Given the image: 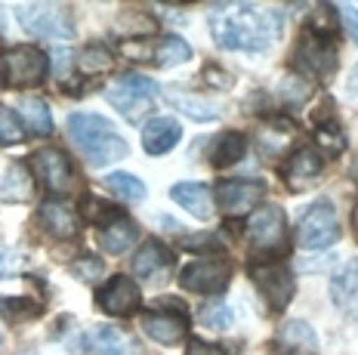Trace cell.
Wrapping results in <instances>:
<instances>
[{
  "label": "cell",
  "mask_w": 358,
  "mask_h": 355,
  "mask_svg": "<svg viewBox=\"0 0 358 355\" xmlns=\"http://www.w3.org/2000/svg\"><path fill=\"white\" fill-rule=\"evenodd\" d=\"M173 266V254L161 241H145L133 256V272L139 278H161Z\"/></svg>",
  "instance_id": "44dd1931"
},
{
  "label": "cell",
  "mask_w": 358,
  "mask_h": 355,
  "mask_svg": "<svg viewBox=\"0 0 358 355\" xmlns=\"http://www.w3.org/2000/svg\"><path fill=\"white\" fill-rule=\"evenodd\" d=\"M309 80L306 78H300V75H287L285 80H281V90H278V96L285 102H303L306 96H309Z\"/></svg>",
  "instance_id": "60d3db41"
},
{
  "label": "cell",
  "mask_w": 358,
  "mask_h": 355,
  "mask_svg": "<svg viewBox=\"0 0 358 355\" xmlns=\"http://www.w3.org/2000/svg\"><path fill=\"white\" fill-rule=\"evenodd\" d=\"M201 321L207 324V328H213V331H226V328H232V321H235V315H232V306L229 303H207L204 309H201Z\"/></svg>",
  "instance_id": "d590c367"
},
{
  "label": "cell",
  "mask_w": 358,
  "mask_h": 355,
  "mask_svg": "<svg viewBox=\"0 0 358 355\" xmlns=\"http://www.w3.org/2000/svg\"><path fill=\"white\" fill-rule=\"evenodd\" d=\"M337 6H322V10L315 13V16H309V22H306V31L318 34V38H327V34L337 31Z\"/></svg>",
  "instance_id": "74e56055"
},
{
  "label": "cell",
  "mask_w": 358,
  "mask_h": 355,
  "mask_svg": "<svg viewBox=\"0 0 358 355\" xmlns=\"http://www.w3.org/2000/svg\"><path fill=\"white\" fill-rule=\"evenodd\" d=\"M28 164H31L34 180L41 182L47 191H53V195H69V191L74 189V180H78V176H74L71 158L62 149H56V145L37 149Z\"/></svg>",
  "instance_id": "8fae6325"
},
{
  "label": "cell",
  "mask_w": 358,
  "mask_h": 355,
  "mask_svg": "<svg viewBox=\"0 0 358 355\" xmlns=\"http://www.w3.org/2000/svg\"><path fill=\"white\" fill-rule=\"evenodd\" d=\"M337 13H343V25H346V31L352 34V41L358 43V10L355 6H349V3H343V6H337Z\"/></svg>",
  "instance_id": "f6af8a7d"
},
{
  "label": "cell",
  "mask_w": 358,
  "mask_h": 355,
  "mask_svg": "<svg viewBox=\"0 0 358 355\" xmlns=\"http://www.w3.org/2000/svg\"><path fill=\"white\" fill-rule=\"evenodd\" d=\"M22 112V127H25L31 136H50L53 133V117H50V106L41 99V96H25L19 106Z\"/></svg>",
  "instance_id": "cb8c5ba5"
},
{
  "label": "cell",
  "mask_w": 358,
  "mask_h": 355,
  "mask_svg": "<svg viewBox=\"0 0 358 355\" xmlns=\"http://www.w3.org/2000/svg\"><path fill=\"white\" fill-rule=\"evenodd\" d=\"M248 238L259 256H275L278 250H285V238H287L285 210L278 204L257 207L248 219Z\"/></svg>",
  "instance_id": "30bf717a"
},
{
  "label": "cell",
  "mask_w": 358,
  "mask_h": 355,
  "mask_svg": "<svg viewBox=\"0 0 358 355\" xmlns=\"http://www.w3.org/2000/svg\"><path fill=\"white\" fill-rule=\"evenodd\" d=\"M152 59L158 65H164V68H170V65L189 62V59H192V47L182 38H176V34H167V38L158 41V47L152 50Z\"/></svg>",
  "instance_id": "83f0119b"
},
{
  "label": "cell",
  "mask_w": 358,
  "mask_h": 355,
  "mask_svg": "<svg viewBox=\"0 0 358 355\" xmlns=\"http://www.w3.org/2000/svg\"><path fill=\"white\" fill-rule=\"evenodd\" d=\"M185 355H229V349L220 343H207V340L192 337L189 346H185Z\"/></svg>",
  "instance_id": "7bdbcfd3"
},
{
  "label": "cell",
  "mask_w": 358,
  "mask_h": 355,
  "mask_svg": "<svg viewBox=\"0 0 358 355\" xmlns=\"http://www.w3.org/2000/svg\"><path fill=\"white\" fill-rule=\"evenodd\" d=\"M19 25L34 38L50 41H71L74 38V16L65 3H19Z\"/></svg>",
  "instance_id": "277c9868"
},
{
  "label": "cell",
  "mask_w": 358,
  "mask_h": 355,
  "mask_svg": "<svg viewBox=\"0 0 358 355\" xmlns=\"http://www.w3.org/2000/svg\"><path fill=\"white\" fill-rule=\"evenodd\" d=\"M106 189L111 195H117L121 201H130V204H139L145 198V182L139 176H130V173H111L106 176Z\"/></svg>",
  "instance_id": "f546056e"
},
{
  "label": "cell",
  "mask_w": 358,
  "mask_h": 355,
  "mask_svg": "<svg viewBox=\"0 0 358 355\" xmlns=\"http://www.w3.org/2000/svg\"><path fill=\"white\" fill-rule=\"evenodd\" d=\"M170 198H173L182 210H189L195 219H210L216 213V195L204 182H176V186L170 189Z\"/></svg>",
  "instance_id": "e0dca14e"
},
{
  "label": "cell",
  "mask_w": 358,
  "mask_h": 355,
  "mask_svg": "<svg viewBox=\"0 0 358 355\" xmlns=\"http://www.w3.org/2000/svg\"><path fill=\"white\" fill-rule=\"evenodd\" d=\"M167 99L173 102L176 108H182L189 117H195V121H213V117H220V106L210 99H201V96H185V93H167Z\"/></svg>",
  "instance_id": "4dcf8cb0"
},
{
  "label": "cell",
  "mask_w": 358,
  "mask_h": 355,
  "mask_svg": "<svg viewBox=\"0 0 358 355\" xmlns=\"http://www.w3.org/2000/svg\"><path fill=\"white\" fill-rule=\"evenodd\" d=\"M108 102L124 121L139 124L158 102V84L145 75H121L108 87Z\"/></svg>",
  "instance_id": "3957f363"
},
{
  "label": "cell",
  "mask_w": 358,
  "mask_h": 355,
  "mask_svg": "<svg viewBox=\"0 0 358 355\" xmlns=\"http://www.w3.org/2000/svg\"><path fill=\"white\" fill-rule=\"evenodd\" d=\"M0 315L10 321H28L41 315V303H34L31 297H0Z\"/></svg>",
  "instance_id": "836d02e7"
},
{
  "label": "cell",
  "mask_w": 358,
  "mask_h": 355,
  "mask_svg": "<svg viewBox=\"0 0 358 355\" xmlns=\"http://www.w3.org/2000/svg\"><path fill=\"white\" fill-rule=\"evenodd\" d=\"M80 213H84L87 223H93V226H99V229H106V226L115 223V219L124 217V213L117 210L115 204L102 201V198H93V195L84 198V207H80Z\"/></svg>",
  "instance_id": "d6a6232c"
},
{
  "label": "cell",
  "mask_w": 358,
  "mask_h": 355,
  "mask_svg": "<svg viewBox=\"0 0 358 355\" xmlns=\"http://www.w3.org/2000/svg\"><path fill=\"white\" fill-rule=\"evenodd\" d=\"M232 281V260L226 256H201L182 266L179 272V287L192 294H204V297H220Z\"/></svg>",
  "instance_id": "8992f818"
},
{
  "label": "cell",
  "mask_w": 358,
  "mask_h": 355,
  "mask_svg": "<svg viewBox=\"0 0 358 355\" xmlns=\"http://www.w3.org/2000/svg\"><path fill=\"white\" fill-rule=\"evenodd\" d=\"M290 139H294V127H290L287 121H272V124L259 127V145H263V152H268V154L285 152L290 145Z\"/></svg>",
  "instance_id": "1f68e13d"
},
{
  "label": "cell",
  "mask_w": 358,
  "mask_h": 355,
  "mask_svg": "<svg viewBox=\"0 0 358 355\" xmlns=\"http://www.w3.org/2000/svg\"><path fill=\"white\" fill-rule=\"evenodd\" d=\"M25 139V127H22L19 115H13L6 106H0V145H16Z\"/></svg>",
  "instance_id": "8d00e7d4"
},
{
  "label": "cell",
  "mask_w": 358,
  "mask_h": 355,
  "mask_svg": "<svg viewBox=\"0 0 358 355\" xmlns=\"http://www.w3.org/2000/svg\"><path fill=\"white\" fill-rule=\"evenodd\" d=\"M65 127H69L71 143L78 145L80 154H84L93 167L115 164V161H121L130 154L127 139L99 115L74 112V115H69V124H65Z\"/></svg>",
  "instance_id": "7a4b0ae2"
},
{
  "label": "cell",
  "mask_w": 358,
  "mask_h": 355,
  "mask_svg": "<svg viewBox=\"0 0 358 355\" xmlns=\"http://www.w3.org/2000/svg\"><path fill=\"white\" fill-rule=\"evenodd\" d=\"M71 275L87 281V284H96V281H102V275H106V263L96 260V256H84V260H78L71 266Z\"/></svg>",
  "instance_id": "f35d334b"
},
{
  "label": "cell",
  "mask_w": 358,
  "mask_h": 355,
  "mask_svg": "<svg viewBox=\"0 0 358 355\" xmlns=\"http://www.w3.org/2000/svg\"><path fill=\"white\" fill-rule=\"evenodd\" d=\"M90 352L96 355H143L139 343L115 324H99L90 331Z\"/></svg>",
  "instance_id": "ac0fdd59"
},
{
  "label": "cell",
  "mask_w": 358,
  "mask_h": 355,
  "mask_svg": "<svg viewBox=\"0 0 358 355\" xmlns=\"http://www.w3.org/2000/svg\"><path fill=\"white\" fill-rule=\"evenodd\" d=\"M31 198V173L25 164L6 167V173L0 176V201L6 204H22Z\"/></svg>",
  "instance_id": "d4e9b609"
},
{
  "label": "cell",
  "mask_w": 358,
  "mask_h": 355,
  "mask_svg": "<svg viewBox=\"0 0 358 355\" xmlns=\"http://www.w3.org/2000/svg\"><path fill=\"white\" fill-rule=\"evenodd\" d=\"M272 349L278 355H318V337L312 324L285 321L272 340Z\"/></svg>",
  "instance_id": "9a60e30c"
},
{
  "label": "cell",
  "mask_w": 358,
  "mask_h": 355,
  "mask_svg": "<svg viewBox=\"0 0 358 355\" xmlns=\"http://www.w3.org/2000/svg\"><path fill=\"white\" fill-rule=\"evenodd\" d=\"M281 13H268L259 6L241 3L235 10H222L210 16V34L222 50L238 53H263L281 34Z\"/></svg>",
  "instance_id": "6da1fadb"
},
{
  "label": "cell",
  "mask_w": 358,
  "mask_h": 355,
  "mask_svg": "<svg viewBox=\"0 0 358 355\" xmlns=\"http://www.w3.org/2000/svg\"><path fill=\"white\" fill-rule=\"evenodd\" d=\"M179 139H182V127L176 117H152L143 127V149L148 154H167L179 145Z\"/></svg>",
  "instance_id": "d6986e66"
},
{
  "label": "cell",
  "mask_w": 358,
  "mask_h": 355,
  "mask_svg": "<svg viewBox=\"0 0 358 355\" xmlns=\"http://www.w3.org/2000/svg\"><path fill=\"white\" fill-rule=\"evenodd\" d=\"M143 303V294H139V284L130 275H115L106 281V287L96 291V306L102 309L106 315H117L127 318L133 315Z\"/></svg>",
  "instance_id": "7c38bea8"
},
{
  "label": "cell",
  "mask_w": 358,
  "mask_h": 355,
  "mask_svg": "<svg viewBox=\"0 0 358 355\" xmlns=\"http://www.w3.org/2000/svg\"><path fill=\"white\" fill-rule=\"evenodd\" d=\"M296 241L306 250H324L340 241V219L327 198H318L309 204V210L300 219V229H296Z\"/></svg>",
  "instance_id": "9c48e42d"
},
{
  "label": "cell",
  "mask_w": 358,
  "mask_h": 355,
  "mask_svg": "<svg viewBox=\"0 0 358 355\" xmlns=\"http://www.w3.org/2000/svg\"><path fill=\"white\" fill-rule=\"evenodd\" d=\"M22 269H25V254L0 244V278H16Z\"/></svg>",
  "instance_id": "ab89813d"
},
{
  "label": "cell",
  "mask_w": 358,
  "mask_h": 355,
  "mask_svg": "<svg viewBox=\"0 0 358 355\" xmlns=\"http://www.w3.org/2000/svg\"><path fill=\"white\" fill-rule=\"evenodd\" d=\"M136 238H139V226L130 217H121L111 226L99 229V247L106 254H124V250H130V244Z\"/></svg>",
  "instance_id": "603a6c76"
},
{
  "label": "cell",
  "mask_w": 358,
  "mask_h": 355,
  "mask_svg": "<svg viewBox=\"0 0 358 355\" xmlns=\"http://www.w3.org/2000/svg\"><path fill=\"white\" fill-rule=\"evenodd\" d=\"M47 65L50 59L43 50L37 47H10L0 56V80H3L10 90H28V87H37L43 78H47Z\"/></svg>",
  "instance_id": "5b68a950"
},
{
  "label": "cell",
  "mask_w": 358,
  "mask_h": 355,
  "mask_svg": "<svg viewBox=\"0 0 358 355\" xmlns=\"http://www.w3.org/2000/svg\"><path fill=\"white\" fill-rule=\"evenodd\" d=\"M331 300L343 312H358V260L346 263L340 272L331 278Z\"/></svg>",
  "instance_id": "ffe728a7"
},
{
  "label": "cell",
  "mask_w": 358,
  "mask_h": 355,
  "mask_svg": "<svg viewBox=\"0 0 358 355\" xmlns=\"http://www.w3.org/2000/svg\"><path fill=\"white\" fill-rule=\"evenodd\" d=\"M337 62H340V56H337V50H334V43L327 38H318V34H312V31H306L294 50V71L300 78L306 75V78L324 84V80H331L337 75Z\"/></svg>",
  "instance_id": "52a82bcc"
},
{
  "label": "cell",
  "mask_w": 358,
  "mask_h": 355,
  "mask_svg": "<svg viewBox=\"0 0 358 355\" xmlns=\"http://www.w3.org/2000/svg\"><path fill=\"white\" fill-rule=\"evenodd\" d=\"M143 331L145 337H152L155 343L161 346H176L179 340H185V334H189V315L185 312H155L152 315H143Z\"/></svg>",
  "instance_id": "2e32d148"
},
{
  "label": "cell",
  "mask_w": 358,
  "mask_h": 355,
  "mask_svg": "<svg viewBox=\"0 0 358 355\" xmlns=\"http://www.w3.org/2000/svg\"><path fill=\"white\" fill-rule=\"evenodd\" d=\"M315 143L322 152H327V158H337V154L346 152V133H343L337 124H318Z\"/></svg>",
  "instance_id": "e575fe53"
},
{
  "label": "cell",
  "mask_w": 358,
  "mask_h": 355,
  "mask_svg": "<svg viewBox=\"0 0 358 355\" xmlns=\"http://www.w3.org/2000/svg\"><path fill=\"white\" fill-rule=\"evenodd\" d=\"M115 28H117V34H124L127 41H139V38H148V34L158 31V22H155L152 16H145V13L130 10V13H121V16H117Z\"/></svg>",
  "instance_id": "f1b7e54d"
},
{
  "label": "cell",
  "mask_w": 358,
  "mask_h": 355,
  "mask_svg": "<svg viewBox=\"0 0 358 355\" xmlns=\"http://www.w3.org/2000/svg\"><path fill=\"white\" fill-rule=\"evenodd\" d=\"M346 96L352 102H358V65L352 68V75H349V80H346Z\"/></svg>",
  "instance_id": "7dc6e473"
},
{
  "label": "cell",
  "mask_w": 358,
  "mask_h": 355,
  "mask_svg": "<svg viewBox=\"0 0 358 355\" xmlns=\"http://www.w3.org/2000/svg\"><path fill=\"white\" fill-rule=\"evenodd\" d=\"M0 340H3V331H0Z\"/></svg>",
  "instance_id": "681fc988"
},
{
  "label": "cell",
  "mask_w": 358,
  "mask_h": 355,
  "mask_svg": "<svg viewBox=\"0 0 358 355\" xmlns=\"http://www.w3.org/2000/svg\"><path fill=\"white\" fill-rule=\"evenodd\" d=\"M37 219H41L43 232L53 235V238H74L80 229V219H78V210L65 201V198H50V201L41 204V213H37Z\"/></svg>",
  "instance_id": "5bb4252c"
},
{
  "label": "cell",
  "mask_w": 358,
  "mask_h": 355,
  "mask_svg": "<svg viewBox=\"0 0 358 355\" xmlns=\"http://www.w3.org/2000/svg\"><path fill=\"white\" fill-rule=\"evenodd\" d=\"M244 154H248V136L229 130V133H222V136H216V143H213V149L207 158H210L213 167H229V164H238Z\"/></svg>",
  "instance_id": "484cf974"
},
{
  "label": "cell",
  "mask_w": 358,
  "mask_h": 355,
  "mask_svg": "<svg viewBox=\"0 0 358 355\" xmlns=\"http://www.w3.org/2000/svg\"><path fill=\"white\" fill-rule=\"evenodd\" d=\"M74 62V56L69 53V50H56L53 53V68H56V78L62 80L65 87H71V93H78L74 90V80H71V75L78 71V65H71Z\"/></svg>",
  "instance_id": "b9f144b4"
},
{
  "label": "cell",
  "mask_w": 358,
  "mask_h": 355,
  "mask_svg": "<svg viewBox=\"0 0 358 355\" xmlns=\"http://www.w3.org/2000/svg\"><path fill=\"white\" fill-rule=\"evenodd\" d=\"M216 204H220L222 213H229V217H244V213H250L253 207L263 201L266 189L259 186V182H248V180H226L216 186Z\"/></svg>",
  "instance_id": "4fadbf2b"
},
{
  "label": "cell",
  "mask_w": 358,
  "mask_h": 355,
  "mask_svg": "<svg viewBox=\"0 0 358 355\" xmlns=\"http://www.w3.org/2000/svg\"><path fill=\"white\" fill-rule=\"evenodd\" d=\"M324 170V158L318 154L312 145H303V149H296L294 154L287 158V164H285V180L287 182H309V180H315L318 173Z\"/></svg>",
  "instance_id": "7402d4cb"
},
{
  "label": "cell",
  "mask_w": 358,
  "mask_h": 355,
  "mask_svg": "<svg viewBox=\"0 0 358 355\" xmlns=\"http://www.w3.org/2000/svg\"><path fill=\"white\" fill-rule=\"evenodd\" d=\"M201 78H204L210 87H216V90H222V87H229V84H232V78H229V75H222V71L216 68V65H207V68L201 71Z\"/></svg>",
  "instance_id": "bcb514c9"
},
{
  "label": "cell",
  "mask_w": 358,
  "mask_h": 355,
  "mask_svg": "<svg viewBox=\"0 0 358 355\" xmlns=\"http://www.w3.org/2000/svg\"><path fill=\"white\" fill-rule=\"evenodd\" d=\"M352 176H355V180H358V164H355V167H352Z\"/></svg>",
  "instance_id": "c3c4849f"
},
{
  "label": "cell",
  "mask_w": 358,
  "mask_h": 355,
  "mask_svg": "<svg viewBox=\"0 0 358 355\" xmlns=\"http://www.w3.org/2000/svg\"><path fill=\"white\" fill-rule=\"evenodd\" d=\"M74 62H78V75L93 78V75H102V71H108L111 65H115V53H111L106 43H87V47L74 56Z\"/></svg>",
  "instance_id": "4316f807"
},
{
  "label": "cell",
  "mask_w": 358,
  "mask_h": 355,
  "mask_svg": "<svg viewBox=\"0 0 358 355\" xmlns=\"http://www.w3.org/2000/svg\"><path fill=\"white\" fill-rule=\"evenodd\" d=\"M250 281L257 284L259 297L266 300L272 312L287 309V303L294 300V275L278 260H253L250 256Z\"/></svg>",
  "instance_id": "ba28073f"
},
{
  "label": "cell",
  "mask_w": 358,
  "mask_h": 355,
  "mask_svg": "<svg viewBox=\"0 0 358 355\" xmlns=\"http://www.w3.org/2000/svg\"><path fill=\"white\" fill-rule=\"evenodd\" d=\"M216 235H189V238L182 241V247L189 250H222L220 241H213Z\"/></svg>",
  "instance_id": "ee69618b"
}]
</instances>
